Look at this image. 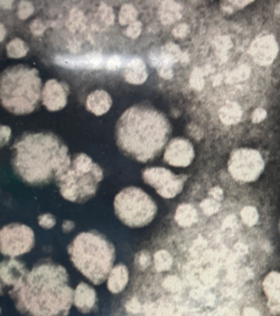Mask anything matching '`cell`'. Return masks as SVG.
I'll return each mask as SVG.
<instances>
[{
    "mask_svg": "<svg viewBox=\"0 0 280 316\" xmlns=\"http://www.w3.org/2000/svg\"><path fill=\"white\" fill-rule=\"evenodd\" d=\"M9 296L24 316H66L72 307L74 291L68 285L64 267L41 262L10 289Z\"/></svg>",
    "mask_w": 280,
    "mask_h": 316,
    "instance_id": "1",
    "label": "cell"
},
{
    "mask_svg": "<svg viewBox=\"0 0 280 316\" xmlns=\"http://www.w3.org/2000/svg\"><path fill=\"white\" fill-rule=\"evenodd\" d=\"M15 173L29 185L57 181L72 162L66 145L52 133H29L20 136L13 146Z\"/></svg>",
    "mask_w": 280,
    "mask_h": 316,
    "instance_id": "2",
    "label": "cell"
},
{
    "mask_svg": "<svg viewBox=\"0 0 280 316\" xmlns=\"http://www.w3.org/2000/svg\"><path fill=\"white\" fill-rule=\"evenodd\" d=\"M172 126L166 115L149 104H137L121 114L115 127L119 149L133 160H155L165 148Z\"/></svg>",
    "mask_w": 280,
    "mask_h": 316,
    "instance_id": "3",
    "label": "cell"
},
{
    "mask_svg": "<svg viewBox=\"0 0 280 316\" xmlns=\"http://www.w3.org/2000/svg\"><path fill=\"white\" fill-rule=\"evenodd\" d=\"M74 267L93 285L107 281L115 260L113 245L97 231L77 234L67 248Z\"/></svg>",
    "mask_w": 280,
    "mask_h": 316,
    "instance_id": "4",
    "label": "cell"
},
{
    "mask_svg": "<svg viewBox=\"0 0 280 316\" xmlns=\"http://www.w3.org/2000/svg\"><path fill=\"white\" fill-rule=\"evenodd\" d=\"M42 80L36 68L23 64L8 67L0 78V99L15 114L33 112L42 99Z\"/></svg>",
    "mask_w": 280,
    "mask_h": 316,
    "instance_id": "5",
    "label": "cell"
},
{
    "mask_svg": "<svg viewBox=\"0 0 280 316\" xmlns=\"http://www.w3.org/2000/svg\"><path fill=\"white\" fill-rule=\"evenodd\" d=\"M103 171L86 154H77L70 168L56 181L61 195L73 203H84L96 195Z\"/></svg>",
    "mask_w": 280,
    "mask_h": 316,
    "instance_id": "6",
    "label": "cell"
},
{
    "mask_svg": "<svg viewBox=\"0 0 280 316\" xmlns=\"http://www.w3.org/2000/svg\"><path fill=\"white\" fill-rule=\"evenodd\" d=\"M114 213L129 228H142L152 222L157 204L139 187L129 186L120 191L113 201Z\"/></svg>",
    "mask_w": 280,
    "mask_h": 316,
    "instance_id": "7",
    "label": "cell"
},
{
    "mask_svg": "<svg viewBox=\"0 0 280 316\" xmlns=\"http://www.w3.org/2000/svg\"><path fill=\"white\" fill-rule=\"evenodd\" d=\"M228 168L231 176L240 183L257 181L265 170L262 155L252 148H237L231 152Z\"/></svg>",
    "mask_w": 280,
    "mask_h": 316,
    "instance_id": "8",
    "label": "cell"
},
{
    "mask_svg": "<svg viewBox=\"0 0 280 316\" xmlns=\"http://www.w3.org/2000/svg\"><path fill=\"white\" fill-rule=\"evenodd\" d=\"M34 245V231L28 225L12 223L5 225L0 232V251L4 256H23L33 249Z\"/></svg>",
    "mask_w": 280,
    "mask_h": 316,
    "instance_id": "9",
    "label": "cell"
},
{
    "mask_svg": "<svg viewBox=\"0 0 280 316\" xmlns=\"http://www.w3.org/2000/svg\"><path fill=\"white\" fill-rule=\"evenodd\" d=\"M144 181L154 187L161 196L173 199L183 191L186 175H175L173 172L164 167H149L142 173Z\"/></svg>",
    "mask_w": 280,
    "mask_h": 316,
    "instance_id": "10",
    "label": "cell"
},
{
    "mask_svg": "<svg viewBox=\"0 0 280 316\" xmlns=\"http://www.w3.org/2000/svg\"><path fill=\"white\" fill-rule=\"evenodd\" d=\"M195 157L194 147L185 138H174L167 145L164 161L175 167H187Z\"/></svg>",
    "mask_w": 280,
    "mask_h": 316,
    "instance_id": "11",
    "label": "cell"
},
{
    "mask_svg": "<svg viewBox=\"0 0 280 316\" xmlns=\"http://www.w3.org/2000/svg\"><path fill=\"white\" fill-rule=\"evenodd\" d=\"M68 92L70 89L66 83L57 81L55 78L49 80L42 92V102L50 111H59L66 105Z\"/></svg>",
    "mask_w": 280,
    "mask_h": 316,
    "instance_id": "12",
    "label": "cell"
},
{
    "mask_svg": "<svg viewBox=\"0 0 280 316\" xmlns=\"http://www.w3.org/2000/svg\"><path fill=\"white\" fill-rule=\"evenodd\" d=\"M252 59L262 66L270 65L276 59L278 45L272 35H262L256 38L250 49Z\"/></svg>",
    "mask_w": 280,
    "mask_h": 316,
    "instance_id": "13",
    "label": "cell"
},
{
    "mask_svg": "<svg viewBox=\"0 0 280 316\" xmlns=\"http://www.w3.org/2000/svg\"><path fill=\"white\" fill-rule=\"evenodd\" d=\"M73 304L76 309L82 314H90L94 312L98 306L97 292L92 286L86 283H80L74 289Z\"/></svg>",
    "mask_w": 280,
    "mask_h": 316,
    "instance_id": "14",
    "label": "cell"
},
{
    "mask_svg": "<svg viewBox=\"0 0 280 316\" xmlns=\"http://www.w3.org/2000/svg\"><path fill=\"white\" fill-rule=\"evenodd\" d=\"M28 270L26 269L23 262L17 261L15 259L3 261L2 262V271H0V276H2L3 285H7L10 287H15L20 281L24 278L26 272Z\"/></svg>",
    "mask_w": 280,
    "mask_h": 316,
    "instance_id": "15",
    "label": "cell"
},
{
    "mask_svg": "<svg viewBox=\"0 0 280 316\" xmlns=\"http://www.w3.org/2000/svg\"><path fill=\"white\" fill-rule=\"evenodd\" d=\"M111 105H112V99H111L110 94L104 90L93 91L87 98L88 110L96 115H102L107 113Z\"/></svg>",
    "mask_w": 280,
    "mask_h": 316,
    "instance_id": "16",
    "label": "cell"
},
{
    "mask_svg": "<svg viewBox=\"0 0 280 316\" xmlns=\"http://www.w3.org/2000/svg\"><path fill=\"white\" fill-rule=\"evenodd\" d=\"M129 283V270L124 263H119L112 268L107 279V287L110 293L120 294L124 292Z\"/></svg>",
    "mask_w": 280,
    "mask_h": 316,
    "instance_id": "17",
    "label": "cell"
},
{
    "mask_svg": "<svg viewBox=\"0 0 280 316\" xmlns=\"http://www.w3.org/2000/svg\"><path fill=\"white\" fill-rule=\"evenodd\" d=\"M125 78L131 84H142L148 77L146 65L139 57L127 60L125 68Z\"/></svg>",
    "mask_w": 280,
    "mask_h": 316,
    "instance_id": "18",
    "label": "cell"
},
{
    "mask_svg": "<svg viewBox=\"0 0 280 316\" xmlns=\"http://www.w3.org/2000/svg\"><path fill=\"white\" fill-rule=\"evenodd\" d=\"M262 289L269 304L280 303V272L270 271L262 282Z\"/></svg>",
    "mask_w": 280,
    "mask_h": 316,
    "instance_id": "19",
    "label": "cell"
},
{
    "mask_svg": "<svg viewBox=\"0 0 280 316\" xmlns=\"http://www.w3.org/2000/svg\"><path fill=\"white\" fill-rule=\"evenodd\" d=\"M197 221V211L192 204L184 203L177 208L175 222L182 228H189Z\"/></svg>",
    "mask_w": 280,
    "mask_h": 316,
    "instance_id": "20",
    "label": "cell"
},
{
    "mask_svg": "<svg viewBox=\"0 0 280 316\" xmlns=\"http://www.w3.org/2000/svg\"><path fill=\"white\" fill-rule=\"evenodd\" d=\"M242 111L236 103H228L220 110V118L222 123L226 125L236 124L240 120Z\"/></svg>",
    "mask_w": 280,
    "mask_h": 316,
    "instance_id": "21",
    "label": "cell"
},
{
    "mask_svg": "<svg viewBox=\"0 0 280 316\" xmlns=\"http://www.w3.org/2000/svg\"><path fill=\"white\" fill-rule=\"evenodd\" d=\"M154 262L155 269L159 272H164L170 270L173 267L174 259L172 255L167 250H158L156 254L154 255Z\"/></svg>",
    "mask_w": 280,
    "mask_h": 316,
    "instance_id": "22",
    "label": "cell"
},
{
    "mask_svg": "<svg viewBox=\"0 0 280 316\" xmlns=\"http://www.w3.org/2000/svg\"><path fill=\"white\" fill-rule=\"evenodd\" d=\"M61 65L64 66H98L101 64V57L100 56H82L77 59H61Z\"/></svg>",
    "mask_w": 280,
    "mask_h": 316,
    "instance_id": "23",
    "label": "cell"
},
{
    "mask_svg": "<svg viewBox=\"0 0 280 316\" xmlns=\"http://www.w3.org/2000/svg\"><path fill=\"white\" fill-rule=\"evenodd\" d=\"M28 45L23 40L14 38L7 45V55L12 59H20L28 53Z\"/></svg>",
    "mask_w": 280,
    "mask_h": 316,
    "instance_id": "24",
    "label": "cell"
},
{
    "mask_svg": "<svg viewBox=\"0 0 280 316\" xmlns=\"http://www.w3.org/2000/svg\"><path fill=\"white\" fill-rule=\"evenodd\" d=\"M137 17H138V12L133 5H125L120 9L119 23L121 25H130L137 22Z\"/></svg>",
    "mask_w": 280,
    "mask_h": 316,
    "instance_id": "25",
    "label": "cell"
},
{
    "mask_svg": "<svg viewBox=\"0 0 280 316\" xmlns=\"http://www.w3.org/2000/svg\"><path fill=\"white\" fill-rule=\"evenodd\" d=\"M241 218H242V221H244L247 225H249V226L256 225L259 220L258 211L253 207H246L241 211Z\"/></svg>",
    "mask_w": 280,
    "mask_h": 316,
    "instance_id": "26",
    "label": "cell"
},
{
    "mask_svg": "<svg viewBox=\"0 0 280 316\" xmlns=\"http://www.w3.org/2000/svg\"><path fill=\"white\" fill-rule=\"evenodd\" d=\"M164 10H166V12H163V19H164V23H173L175 22V20L177 18H179V10H178V6L176 4H173V3H170V4H165L164 5Z\"/></svg>",
    "mask_w": 280,
    "mask_h": 316,
    "instance_id": "27",
    "label": "cell"
},
{
    "mask_svg": "<svg viewBox=\"0 0 280 316\" xmlns=\"http://www.w3.org/2000/svg\"><path fill=\"white\" fill-rule=\"evenodd\" d=\"M201 209L208 215H212L220 210V203L214 199H207L201 203Z\"/></svg>",
    "mask_w": 280,
    "mask_h": 316,
    "instance_id": "28",
    "label": "cell"
},
{
    "mask_svg": "<svg viewBox=\"0 0 280 316\" xmlns=\"http://www.w3.org/2000/svg\"><path fill=\"white\" fill-rule=\"evenodd\" d=\"M136 263L142 270L146 269L147 267H149L151 263V256L149 255V252L145 250L138 252L136 256Z\"/></svg>",
    "mask_w": 280,
    "mask_h": 316,
    "instance_id": "29",
    "label": "cell"
},
{
    "mask_svg": "<svg viewBox=\"0 0 280 316\" xmlns=\"http://www.w3.org/2000/svg\"><path fill=\"white\" fill-rule=\"evenodd\" d=\"M38 224L43 229H52L54 228L56 224V219L54 215H52L50 213L42 214L38 217Z\"/></svg>",
    "mask_w": 280,
    "mask_h": 316,
    "instance_id": "30",
    "label": "cell"
},
{
    "mask_svg": "<svg viewBox=\"0 0 280 316\" xmlns=\"http://www.w3.org/2000/svg\"><path fill=\"white\" fill-rule=\"evenodd\" d=\"M163 286L165 287V289L171 292H177L178 289H181V282L176 276H170L165 279Z\"/></svg>",
    "mask_w": 280,
    "mask_h": 316,
    "instance_id": "31",
    "label": "cell"
},
{
    "mask_svg": "<svg viewBox=\"0 0 280 316\" xmlns=\"http://www.w3.org/2000/svg\"><path fill=\"white\" fill-rule=\"evenodd\" d=\"M141 28H142V24L137 20V22L130 24L128 26V28L126 29V35L130 38H137L141 33Z\"/></svg>",
    "mask_w": 280,
    "mask_h": 316,
    "instance_id": "32",
    "label": "cell"
},
{
    "mask_svg": "<svg viewBox=\"0 0 280 316\" xmlns=\"http://www.w3.org/2000/svg\"><path fill=\"white\" fill-rule=\"evenodd\" d=\"M33 10H34L33 5L27 2H23L19 5V12H18L19 17L22 19L27 18L28 16H30L31 13H33Z\"/></svg>",
    "mask_w": 280,
    "mask_h": 316,
    "instance_id": "33",
    "label": "cell"
},
{
    "mask_svg": "<svg viewBox=\"0 0 280 316\" xmlns=\"http://www.w3.org/2000/svg\"><path fill=\"white\" fill-rule=\"evenodd\" d=\"M266 117H267V111H266V110L262 109V108H258V109L255 110V111L252 112L251 120H252V123L259 124V123H261V121L265 120Z\"/></svg>",
    "mask_w": 280,
    "mask_h": 316,
    "instance_id": "34",
    "label": "cell"
},
{
    "mask_svg": "<svg viewBox=\"0 0 280 316\" xmlns=\"http://www.w3.org/2000/svg\"><path fill=\"white\" fill-rule=\"evenodd\" d=\"M123 64L124 60L119 56H112L107 61V67L110 68V70H117V68L123 66Z\"/></svg>",
    "mask_w": 280,
    "mask_h": 316,
    "instance_id": "35",
    "label": "cell"
},
{
    "mask_svg": "<svg viewBox=\"0 0 280 316\" xmlns=\"http://www.w3.org/2000/svg\"><path fill=\"white\" fill-rule=\"evenodd\" d=\"M126 307L131 313H138L139 310L141 309V305H140V303L138 301H137L136 298H133V299H131V301H129L128 303H127Z\"/></svg>",
    "mask_w": 280,
    "mask_h": 316,
    "instance_id": "36",
    "label": "cell"
},
{
    "mask_svg": "<svg viewBox=\"0 0 280 316\" xmlns=\"http://www.w3.org/2000/svg\"><path fill=\"white\" fill-rule=\"evenodd\" d=\"M188 33V27L185 24H181L178 25L177 27L174 29L173 34L176 36V37H185Z\"/></svg>",
    "mask_w": 280,
    "mask_h": 316,
    "instance_id": "37",
    "label": "cell"
},
{
    "mask_svg": "<svg viewBox=\"0 0 280 316\" xmlns=\"http://www.w3.org/2000/svg\"><path fill=\"white\" fill-rule=\"evenodd\" d=\"M10 135H12V130L7 126H2V146H5L10 138Z\"/></svg>",
    "mask_w": 280,
    "mask_h": 316,
    "instance_id": "38",
    "label": "cell"
},
{
    "mask_svg": "<svg viewBox=\"0 0 280 316\" xmlns=\"http://www.w3.org/2000/svg\"><path fill=\"white\" fill-rule=\"evenodd\" d=\"M30 28H31V30H33V33H35V34H42L44 31V29H45V27H44V25H43V23L41 22V20H35V22L30 25Z\"/></svg>",
    "mask_w": 280,
    "mask_h": 316,
    "instance_id": "39",
    "label": "cell"
},
{
    "mask_svg": "<svg viewBox=\"0 0 280 316\" xmlns=\"http://www.w3.org/2000/svg\"><path fill=\"white\" fill-rule=\"evenodd\" d=\"M210 195L213 196V199L216 200V201H220V200L223 198V191H222L220 187H214L210 191Z\"/></svg>",
    "mask_w": 280,
    "mask_h": 316,
    "instance_id": "40",
    "label": "cell"
},
{
    "mask_svg": "<svg viewBox=\"0 0 280 316\" xmlns=\"http://www.w3.org/2000/svg\"><path fill=\"white\" fill-rule=\"evenodd\" d=\"M74 222L73 221H71V220H66V221H64V222H63V224H62V230L64 231V232H71V231L74 229Z\"/></svg>",
    "mask_w": 280,
    "mask_h": 316,
    "instance_id": "41",
    "label": "cell"
},
{
    "mask_svg": "<svg viewBox=\"0 0 280 316\" xmlns=\"http://www.w3.org/2000/svg\"><path fill=\"white\" fill-rule=\"evenodd\" d=\"M159 73H161V75H162L163 77H165V78L172 77V74H173L172 70H170V68H168L167 66L163 67V68H162V71H159Z\"/></svg>",
    "mask_w": 280,
    "mask_h": 316,
    "instance_id": "42",
    "label": "cell"
},
{
    "mask_svg": "<svg viewBox=\"0 0 280 316\" xmlns=\"http://www.w3.org/2000/svg\"><path fill=\"white\" fill-rule=\"evenodd\" d=\"M269 308L271 309V312L280 314V303H278V304H269Z\"/></svg>",
    "mask_w": 280,
    "mask_h": 316,
    "instance_id": "43",
    "label": "cell"
},
{
    "mask_svg": "<svg viewBox=\"0 0 280 316\" xmlns=\"http://www.w3.org/2000/svg\"><path fill=\"white\" fill-rule=\"evenodd\" d=\"M5 40V26L2 25V42Z\"/></svg>",
    "mask_w": 280,
    "mask_h": 316,
    "instance_id": "44",
    "label": "cell"
},
{
    "mask_svg": "<svg viewBox=\"0 0 280 316\" xmlns=\"http://www.w3.org/2000/svg\"><path fill=\"white\" fill-rule=\"evenodd\" d=\"M279 232H280V221H279Z\"/></svg>",
    "mask_w": 280,
    "mask_h": 316,
    "instance_id": "45",
    "label": "cell"
}]
</instances>
